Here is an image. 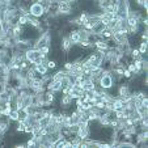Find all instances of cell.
Returning a JSON list of instances; mask_svg holds the SVG:
<instances>
[{
    "mask_svg": "<svg viewBox=\"0 0 148 148\" xmlns=\"http://www.w3.org/2000/svg\"><path fill=\"white\" fill-rule=\"evenodd\" d=\"M29 13H30L31 17L42 18L46 14V12L39 3H37V1H31V3L29 4Z\"/></svg>",
    "mask_w": 148,
    "mask_h": 148,
    "instance_id": "3957f363",
    "label": "cell"
},
{
    "mask_svg": "<svg viewBox=\"0 0 148 148\" xmlns=\"http://www.w3.org/2000/svg\"><path fill=\"white\" fill-rule=\"evenodd\" d=\"M140 39H141V41H147V39H148V33H147V30L141 31V34H140Z\"/></svg>",
    "mask_w": 148,
    "mask_h": 148,
    "instance_id": "ffe728a7",
    "label": "cell"
},
{
    "mask_svg": "<svg viewBox=\"0 0 148 148\" xmlns=\"http://www.w3.org/2000/svg\"><path fill=\"white\" fill-rule=\"evenodd\" d=\"M140 103H141V105H143V106L148 107V98H147V96L141 98V100H140Z\"/></svg>",
    "mask_w": 148,
    "mask_h": 148,
    "instance_id": "44dd1931",
    "label": "cell"
},
{
    "mask_svg": "<svg viewBox=\"0 0 148 148\" xmlns=\"http://www.w3.org/2000/svg\"><path fill=\"white\" fill-rule=\"evenodd\" d=\"M68 38H69V41H71L72 45H79L80 41H81V37H80V33L77 29H72V30L69 31Z\"/></svg>",
    "mask_w": 148,
    "mask_h": 148,
    "instance_id": "52a82bcc",
    "label": "cell"
},
{
    "mask_svg": "<svg viewBox=\"0 0 148 148\" xmlns=\"http://www.w3.org/2000/svg\"><path fill=\"white\" fill-rule=\"evenodd\" d=\"M123 77H126V79H131V77H132V73H131L127 68H124L123 69Z\"/></svg>",
    "mask_w": 148,
    "mask_h": 148,
    "instance_id": "ac0fdd59",
    "label": "cell"
},
{
    "mask_svg": "<svg viewBox=\"0 0 148 148\" xmlns=\"http://www.w3.org/2000/svg\"><path fill=\"white\" fill-rule=\"evenodd\" d=\"M128 56H130L132 60L134 59H138V58H140V52H139V50H138V47H131V50H130V54H128Z\"/></svg>",
    "mask_w": 148,
    "mask_h": 148,
    "instance_id": "5bb4252c",
    "label": "cell"
},
{
    "mask_svg": "<svg viewBox=\"0 0 148 148\" xmlns=\"http://www.w3.org/2000/svg\"><path fill=\"white\" fill-rule=\"evenodd\" d=\"M71 68H72V62H71V60H67V62L64 63V68H63V69H65V71H69Z\"/></svg>",
    "mask_w": 148,
    "mask_h": 148,
    "instance_id": "d6986e66",
    "label": "cell"
},
{
    "mask_svg": "<svg viewBox=\"0 0 148 148\" xmlns=\"http://www.w3.org/2000/svg\"><path fill=\"white\" fill-rule=\"evenodd\" d=\"M46 67H47L48 69H54V68H56V62H55V60H52V59H48L47 63H46Z\"/></svg>",
    "mask_w": 148,
    "mask_h": 148,
    "instance_id": "2e32d148",
    "label": "cell"
},
{
    "mask_svg": "<svg viewBox=\"0 0 148 148\" xmlns=\"http://www.w3.org/2000/svg\"><path fill=\"white\" fill-rule=\"evenodd\" d=\"M67 1L71 3V4H76V3H77V0H67Z\"/></svg>",
    "mask_w": 148,
    "mask_h": 148,
    "instance_id": "7402d4cb",
    "label": "cell"
},
{
    "mask_svg": "<svg viewBox=\"0 0 148 148\" xmlns=\"http://www.w3.org/2000/svg\"><path fill=\"white\" fill-rule=\"evenodd\" d=\"M58 9H59V16H69V14L73 13L72 4L68 3L67 0H59Z\"/></svg>",
    "mask_w": 148,
    "mask_h": 148,
    "instance_id": "277c9868",
    "label": "cell"
},
{
    "mask_svg": "<svg viewBox=\"0 0 148 148\" xmlns=\"http://www.w3.org/2000/svg\"><path fill=\"white\" fill-rule=\"evenodd\" d=\"M138 50H139V52H140V55H145V54H147V50H148L147 41H141L140 43H139Z\"/></svg>",
    "mask_w": 148,
    "mask_h": 148,
    "instance_id": "7c38bea8",
    "label": "cell"
},
{
    "mask_svg": "<svg viewBox=\"0 0 148 148\" xmlns=\"http://www.w3.org/2000/svg\"><path fill=\"white\" fill-rule=\"evenodd\" d=\"M117 94L120 97V98L130 96L131 89H130V86H128V83H122L120 84V85L118 86V89H117Z\"/></svg>",
    "mask_w": 148,
    "mask_h": 148,
    "instance_id": "5b68a950",
    "label": "cell"
},
{
    "mask_svg": "<svg viewBox=\"0 0 148 148\" xmlns=\"http://www.w3.org/2000/svg\"><path fill=\"white\" fill-rule=\"evenodd\" d=\"M8 118H9L10 122H17L18 119H20V113H18L17 109H12V110L9 111V115H8Z\"/></svg>",
    "mask_w": 148,
    "mask_h": 148,
    "instance_id": "30bf717a",
    "label": "cell"
},
{
    "mask_svg": "<svg viewBox=\"0 0 148 148\" xmlns=\"http://www.w3.org/2000/svg\"><path fill=\"white\" fill-rule=\"evenodd\" d=\"M60 84H62V86H71V84H72V77L68 75H64L60 79Z\"/></svg>",
    "mask_w": 148,
    "mask_h": 148,
    "instance_id": "8fae6325",
    "label": "cell"
},
{
    "mask_svg": "<svg viewBox=\"0 0 148 148\" xmlns=\"http://www.w3.org/2000/svg\"><path fill=\"white\" fill-rule=\"evenodd\" d=\"M72 98L68 96V94H62V97L59 98V103H60V107L63 110H68L71 105H72Z\"/></svg>",
    "mask_w": 148,
    "mask_h": 148,
    "instance_id": "8992f818",
    "label": "cell"
},
{
    "mask_svg": "<svg viewBox=\"0 0 148 148\" xmlns=\"http://www.w3.org/2000/svg\"><path fill=\"white\" fill-rule=\"evenodd\" d=\"M24 56H25V60H28L29 64L31 65L41 63V51H39V48H35V47L28 48L24 52Z\"/></svg>",
    "mask_w": 148,
    "mask_h": 148,
    "instance_id": "7a4b0ae2",
    "label": "cell"
},
{
    "mask_svg": "<svg viewBox=\"0 0 148 148\" xmlns=\"http://www.w3.org/2000/svg\"><path fill=\"white\" fill-rule=\"evenodd\" d=\"M25 144H26V147H37V143H35V139L33 138V136H30V139L29 140L25 141Z\"/></svg>",
    "mask_w": 148,
    "mask_h": 148,
    "instance_id": "e0dca14e",
    "label": "cell"
},
{
    "mask_svg": "<svg viewBox=\"0 0 148 148\" xmlns=\"http://www.w3.org/2000/svg\"><path fill=\"white\" fill-rule=\"evenodd\" d=\"M17 24L21 25V26H26V25L29 24V18L26 17V16H24V14H20V16H18V20H17Z\"/></svg>",
    "mask_w": 148,
    "mask_h": 148,
    "instance_id": "9a60e30c",
    "label": "cell"
},
{
    "mask_svg": "<svg viewBox=\"0 0 148 148\" xmlns=\"http://www.w3.org/2000/svg\"><path fill=\"white\" fill-rule=\"evenodd\" d=\"M76 138H79L80 140H85L89 138V130L88 128H79L76 131Z\"/></svg>",
    "mask_w": 148,
    "mask_h": 148,
    "instance_id": "9c48e42d",
    "label": "cell"
},
{
    "mask_svg": "<svg viewBox=\"0 0 148 148\" xmlns=\"http://www.w3.org/2000/svg\"><path fill=\"white\" fill-rule=\"evenodd\" d=\"M33 1H37V3H39L42 7H43L45 12H47L48 8H50V5H51V3L54 1V0H33Z\"/></svg>",
    "mask_w": 148,
    "mask_h": 148,
    "instance_id": "4fadbf2b",
    "label": "cell"
},
{
    "mask_svg": "<svg viewBox=\"0 0 148 148\" xmlns=\"http://www.w3.org/2000/svg\"><path fill=\"white\" fill-rule=\"evenodd\" d=\"M54 1H59V0H54Z\"/></svg>",
    "mask_w": 148,
    "mask_h": 148,
    "instance_id": "603a6c76",
    "label": "cell"
},
{
    "mask_svg": "<svg viewBox=\"0 0 148 148\" xmlns=\"http://www.w3.org/2000/svg\"><path fill=\"white\" fill-rule=\"evenodd\" d=\"M33 68H34V71L37 72L38 76H43V75H47V73H48V68L46 67L45 64H42V63L34 64V65H33Z\"/></svg>",
    "mask_w": 148,
    "mask_h": 148,
    "instance_id": "ba28073f",
    "label": "cell"
},
{
    "mask_svg": "<svg viewBox=\"0 0 148 148\" xmlns=\"http://www.w3.org/2000/svg\"><path fill=\"white\" fill-rule=\"evenodd\" d=\"M115 84H117V81L114 80L110 71H103L101 77L98 79V81H97V86L101 88V89H105V90L113 89L114 86H115Z\"/></svg>",
    "mask_w": 148,
    "mask_h": 148,
    "instance_id": "6da1fadb",
    "label": "cell"
}]
</instances>
